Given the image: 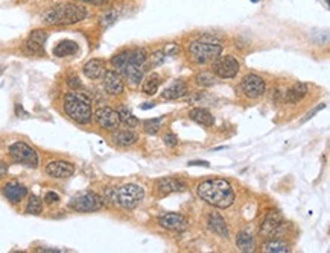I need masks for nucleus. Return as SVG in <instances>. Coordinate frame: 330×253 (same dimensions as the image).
Listing matches in <instances>:
<instances>
[{"label": "nucleus", "mask_w": 330, "mask_h": 253, "mask_svg": "<svg viewBox=\"0 0 330 253\" xmlns=\"http://www.w3.org/2000/svg\"><path fill=\"white\" fill-rule=\"evenodd\" d=\"M111 65L119 75L125 78L131 87H139L145 78L148 65V53L145 49H128L122 50L111 58Z\"/></svg>", "instance_id": "f257e3e1"}, {"label": "nucleus", "mask_w": 330, "mask_h": 253, "mask_svg": "<svg viewBox=\"0 0 330 253\" xmlns=\"http://www.w3.org/2000/svg\"><path fill=\"white\" fill-rule=\"evenodd\" d=\"M198 197L215 208L225 209L235 202V191L225 179H209L197 187Z\"/></svg>", "instance_id": "f03ea898"}, {"label": "nucleus", "mask_w": 330, "mask_h": 253, "mask_svg": "<svg viewBox=\"0 0 330 253\" xmlns=\"http://www.w3.org/2000/svg\"><path fill=\"white\" fill-rule=\"evenodd\" d=\"M87 16L88 11L84 6L75 3H64L49 9L43 16V21L50 26H68L86 20Z\"/></svg>", "instance_id": "7ed1b4c3"}, {"label": "nucleus", "mask_w": 330, "mask_h": 253, "mask_svg": "<svg viewBox=\"0 0 330 253\" xmlns=\"http://www.w3.org/2000/svg\"><path fill=\"white\" fill-rule=\"evenodd\" d=\"M64 112L68 118H72L75 123L79 124H88L93 118V109L91 102L84 93L72 91L64 96Z\"/></svg>", "instance_id": "20e7f679"}, {"label": "nucleus", "mask_w": 330, "mask_h": 253, "mask_svg": "<svg viewBox=\"0 0 330 253\" xmlns=\"http://www.w3.org/2000/svg\"><path fill=\"white\" fill-rule=\"evenodd\" d=\"M222 52V46L215 43V41H205V39H195L189 44L187 53L192 62L198 65L213 62Z\"/></svg>", "instance_id": "39448f33"}, {"label": "nucleus", "mask_w": 330, "mask_h": 253, "mask_svg": "<svg viewBox=\"0 0 330 253\" xmlns=\"http://www.w3.org/2000/svg\"><path fill=\"white\" fill-rule=\"evenodd\" d=\"M143 199H145V190L140 185H135V184L122 185L116 191V202L123 209H128V211L135 209L142 203Z\"/></svg>", "instance_id": "423d86ee"}, {"label": "nucleus", "mask_w": 330, "mask_h": 253, "mask_svg": "<svg viewBox=\"0 0 330 253\" xmlns=\"http://www.w3.org/2000/svg\"><path fill=\"white\" fill-rule=\"evenodd\" d=\"M102 206H104L102 197L93 191H82V193L76 194L75 197H72V200L68 202V208L76 211V213H84V214L99 211Z\"/></svg>", "instance_id": "0eeeda50"}, {"label": "nucleus", "mask_w": 330, "mask_h": 253, "mask_svg": "<svg viewBox=\"0 0 330 253\" xmlns=\"http://www.w3.org/2000/svg\"><path fill=\"white\" fill-rule=\"evenodd\" d=\"M9 155L11 158L17 164H22L27 168H37L40 165V158L34 147L26 144L23 141H16L9 146Z\"/></svg>", "instance_id": "6e6552de"}, {"label": "nucleus", "mask_w": 330, "mask_h": 253, "mask_svg": "<svg viewBox=\"0 0 330 253\" xmlns=\"http://www.w3.org/2000/svg\"><path fill=\"white\" fill-rule=\"evenodd\" d=\"M241 64L235 58V56L227 55V56H218L212 64L213 75L222 79H231L239 73Z\"/></svg>", "instance_id": "1a4fd4ad"}, {"label": "nucleus", "mask_w": 330, "mask_h": 253, "mask_svg": "<svg viewBox=\"0 0 330 253\" xmlns=\"http://www.w3.org/2000/svg\"><path fill=\"white\" fill-rule=\"evenodd\" d=\"M241 88L248 99H259L266 93V83L259 75L250 73L243 76L241 82Z\"/></svg>", "instance_id": "9d476101"}, {"label": "nucleus", "mask_w": 330, "mask_h": 253, "mask_svg": "<svg viewBox=\"0 0 330 253\" xmlns=\"http://www.w3.org/2000/svg\"><path fill=\"white\" fill-rule=\"evenodd\" d=\"M93 117H94L96 124H98L99 128L105 129V131H117L120 123H122L120 117L117 114V111L108 108V106L99 108L93 114Z\"/></svg>", "instance_id": "9b49d317"}, {"label": "nucleus", "mask_w": 330, "mask_h": 253, "mask_svg": "<svg viewBox=\"0 0 330 253\" xmlns=\"http://www.w3.org/2000/svg\"><path fill=\"white\" fill-rule=\"evenodd\" d=\"M47 39V34L41 29H35L29 34L23 44V50L27 55H44V43Z\"/></svg>", "instance_id": "f8f14e48"}, {"label": "nucleus", "mask_w": 330, "mask_h": 253, "mask_svg": "<svg viewBox=\"0 0 330 253\" xmlns=\"http://www.w3.org/2000/svg\"><path fill=\"white\" fill-rule=\"evenodd\" d=\"M186 188H187V185L184 182L176 177H163L155 182V191L160 197H166V195H169L172 193L186 191Z\"/></svg>", "instance_id": "ddd939ff"}, {"label": "nucleus", "mask_w": 330, "mask_h": 253, "mask_svg": "<svg viewBox=\"0 0 330 253\" xmlns=\"http://www.w3.org/2000/svg\"><path fill=\"white\" fill-rule=\"evenodd\" d=\"M282 228H283L282 215L279 213H276V211H269V213L265 215L262 224H260V234L268 238H274Z\"/></svg>", "instance_id": "4468645a"}, {"label": "nucleus", "mask_w": 330, "mask_h": 253, "mask_svg": "<svg viewBox=\"0 0 330 253\" xmlns=\"http://www.w3.org/2000/svg\"><path fill=\"white\" fill-rule=\"evenodd\" d=\"M158 224L164 229L176 231V232L186 231L187 226H189L186 217L181 215V214H176V213H164V214H161L158 217Z\"/></svg>", "instance_id": "2eb2a0df"}, {"label": "nucleus", "mask_w": 330, "mask_h": 253, "mask_svg": "<svg viewBox=\"0 0 330 253\" xmlns=\"http://www.w3.org/2000/svg\"><path fill=\"white\" fill-rule=\"evenodd\" d=\"M44 172L47 176L50 177H55V179H66V177H70L73 173H75V165L68 161H50Z\"/></svg>", "instance_id": "dca6fc26"}, {"label": "nucleus", "mask_w": 330, "mask_h": 253, "mask_svg": "<svg viewBox=\"0 0 330 253\" xmlns=\"http://www.w3.org/2000/svg\"><path fill=\"white\" fill-rule=\"evenodd\" d=\"M102 80H104V88L110 96H120L125 91L122 76L117 72H114V70H105Z\"/></svg>", "instance_id": "f3484780"}, {"label": "nucleus", "mask_w": 330, "mask_h": 253, "mask_svg": "<svg viewBox=\"0 0 330 253\" xmlns=\"http://www.w3.org/2000/svg\"><path fill=\"white\" fill-rule=\"evenodd\" d=\"M2 193L11 203H20L27 195V188L17 180H9L3 185Z\"/></svg>", "instance_id": "a211bd4d"}, {"label": "nucleus", "mask_w": 330, "mask_h": 253, "mask_svg": "<svg viewBox=\"0 0 330 253\" xmlns=\"http://www.w3.org/2000/svg\"><path fill=\"white\" fill-rule=\"evenodd\" d=\"M207 228L210 232L216 234L218 236H222V238H228L230 232H228V226L225 220L219 215L218 213H212L209 214L207 217Z\"/></svg>", "instance_id": "6ab92c4d"}, {"label": "nucleus", "mask_w": 330, "mask_h": 253, "mask_svg": "<svg viewBox=\"0 0 330 253\" xmlns=\"http://www.w3.org/2000/svg\"><path fill=\"white\" fill-rule=\"evenodd\" d=\"M82 72H84V75L88 79H93V80L101 79L105 73V61L99 59V58H93V59H90L88 62L84 64Z\"/></svg>", "instance_id": "aec40b11"}, {"label": "nucleus", "mask_w": 330, "mask_h": 253, "mask_svg": "<svg viewBox=\"0 0 330 253\" xmlns=\"http://www.w3.org/2000/svg\"><path fill=\"white\" fill-rule=\"evenodd\" d=\"M189 93V87L184 80H176L174 82L171 87H168L161 93V99L164 100H176V99H181L186 94Z\"/></svg>", "instance_id": "412c9836"}, {"label": "nucleus", "mask_w": 330, "mask_h": 253, "mask_svg": "<svg viewBox=\"0 0 330 253\" xmlns=\"http://www.w3.org/2000/svg\"><path fill=\"white\" fill-rule=\"evenodd\" d=\"M308 91H309V88H308L306 83H303V82H297V83H294V85L285 93L283 100H285L286 103L294 105V103H297V102H300L301 99H303V97L308 94Z\"/></svg>", "instance_id": "4be33fe9"}, {"label": "nucleus", "mask_w": 330, "mask_h": 253, "mask_svg": "<svg viewBox=\"0 0 330 253\" xmlns=\"http://www.w3.org/2000/svg\"><path fill=\"white\" fill-rule=\"evenodd\" d=\"M79 52V46L76 41L72 39H63L53 47V55L57 58H67V56H73Z\"/></svg>", "instance_id": "5701e85b"}, {"label": "nucleus", "mask_w": 330, "mask_h": 253, "mask_svg": "<svg viewBox=\"0 0 330 253\" xmlns=\"http://www.w3.org/2000/svg\"><path fill=\"white\" fill-rule=\"evenodd\" d=\"M189 118L194 120L195 123L201 124V126H213L215 124V117L212 116V112L204 109V108H195L189 112Z\"/></svg>", "instance_id": "b1692460"}, {"label": "nucleus", "mask_w": 330, "mask_h": 253, "mask_svg": "<svg viewBox=\"0 0 330 253\" xmlns=\"http://www.w3.org/2000/svg\"><path fill=\"white\" fill-rule=\"evenodd\" d=\"M137 134L132 131H116L113 135V143L119 147H130L137 143Z\"/></svg>", "instance_id": "393cba45"}, {"label": "nucleus", "mask_w": 330, "mask_h": 253, "mask_svg": "<svg viewBox=\"0 0 330 253\" xmlns=\"http://www.w3.org/2000/svg\"><path fill=\"white\" fill-rule=\"evenodd\" d=\"M236 247L239 252L250 253L254 250V238L248 232H239L236 236Z\"/></svg>", "instance_id": "a878e982"}, {"label": "nucleus", "mask_w": 330, "mask_h": 253, "mask_svg": "<svg viewBox=\"0 0 330 253\" xmlns=\"http://www.w3.org/2000/svg\"><path fill=\"white\" fill-rule=\"evenodd\" d=\"M161 83V78L157 75V73H153L149 75L145 80H143V85H142V91L146 94V96H153L158 91V87Z\"/></svg>", "instance_id": "bb28decb"}, {"label": "nucleus", "mask_w": 330, "mask_h": 253, "mask_svg": "<svg viewBox=\"0 0 330 253\" xmlns=\"http://www.w3.org/2000/svg\"><path fill=\"white\" fill-rule=\"evenodd\" d=\"M264 252L266 253H286V252H291L289 249V244L286 241H282V240H269L264 244L262 247Z\"/></svg>", "instance_id": "cd10ccee"}, {"label": "nucleus", "mask_w": 330, "mask_h": 253, "mask_svg": "<svg viewBox=\"0 0 330 253\" xmlns=\"http://www.w3.org/2000/svg\"><path fill=\"white\" fill-rule=\"evenodd\" d=\"M163 123H164V116H160L155 118H148L143 121V131L148 135H155L163 128Z\"/></svg>", "instance_id": "c85d7f7f"}, {"label": "nucleus", "mask_w": 330, "mask_h": 253, "mask_svg": "<svg viewBox=\"0 0 330 253\" xmlns=\"http://www.w3.org/2000/svg\"><path fill=\"white\" fill-rule=\"evenodd\" d=\"M117 114H119V117H120V121L122 123H125L128 128H135V126H139V120H137L134 116H132V112L128 109V108H125V106H120L119 109H117Z\"/></svg>", "instance_id": "c756f323"}, {"label": "nucleus", "mask_w": 330, "mask_h": 253, "mask_svg": "<svg viewBox=\"0 0 330 253\" xmlns=\"http://www.w3.org/2000/svg\"><path fill=\"white\" fill-rule=\"evenodd\" d=\"M41 211H43V202H41L40 197L37 195H31L29 200H27V205H26V214H31V215H40Z\"/></svg>", "instance_id": "7c9ffc66"}, {"label": "nucleus", "mask_w": 330, "mask_h": 253, "mask_svg": "<svg viewBox=\"0 0 330 253\" xmlns=\"http://www.w3.org/2000/svg\"><path fill=\"white\" fill-rule=\"evenodd\" d=\"M195 80H197V83H198L199 87H212L213 83H215V75L204 72V73L197 75Z\"/></svg>", "instance_id": "2f4dec72"}, {"label": "nucleus", "mask_w": 330, "mask_h": 253, "mask_svg": "<svg viewBox=\"0 0 330 253\" xmlns=\"http://www.w3.org/2000/svg\"><path fill=\"white\" fill-rule=\"evenodd\" d=\"M116 20H117V12L116 11H108V12H105L104 16L101 17L99 23H101L102 27H110Z\"/></svg>", "instance_id": "473e14b6"}, {"label": "nucleus", "mask_w": 330, "mask_h": 253, "mask_svg": "<svg viewBox=\"0 0 330 253\" xmlns=\"http://www.w3.org/2000/svg\"><path fill=\"white\" fill-rule=\"evenodd\" d=\"M164 55H166L164 50H157L155 53H153V56H151V65L153 67L161 65L164 62Z\"/></svg>", "instance_id": "72a5a7b5"}, {"label": "nucleus", "mask_w": 330, "mask_h": 253, "mask_svg": "<svg viewBox=\"0 0 330 253\" xmlns=\"http://www.w3.org/2000/svg\"><path fill=\"white\" fill-rule=\"evenodd\" d=\"M163 143L166 144L169 149H174L178 144V136L174 132H168V134H164V136H163Z\"/></svg>", "instance_id": "f704fd0d"}, {"label": "nucleus", "mask_w": 330, "mask_h": 253, "mask_svg": "<svg viewBox=\"0 0 330 253\" xmlns=\"http://www.w3.org/2000/svg\"><path fill=\"white\" fill-rule=\"evenodd\" d=\"M67 83H68V87H70L72 90H81L82 88V82L79 80L78 76H70L67 79Z\"/></svg>", "instance_id": "c9c22d12"}, {"label": "nucleus", "mask_w": 330, "mask_h": 253, "mask_svg": "<svg viewBox=\"0 0 330 253\" xmlns=\"http://www.w3.org/2000/svg\"><path fill=\"white\" fill-rule=\"evenodd\" d=\"M44 202L49 203V205L58 203V202H60V195H58L57 193H53V191H49V193H46V195H44Z\"/></svg>", "instance_id": "e433bc0d"}, {"label": "nucleus", "mask_w": 330, "mask_h": 253, "mask_svg": "<svg viewBox=\"0 0 330 253\" xmlns=\"http://www.w3.org/2000/svg\"><path fill=\"white\" fill-rule=\"evenodd\" d=\"M324 108H326V103H320V105H318L317 108H313V109H312L310 112H308V116H306L305 118H301V121H300V123H306V121H308L309 118H312V117H313L315 114H317V112H320V111H321V109H324Z\"/></svg>", "instance_id": "4c0bfd02"}, {"label": "nucleus", "mask_w": 330, "mask_h": 253, "mask_svg": "<svg viewBox=\"0 0 330 253\" xmlns=\"http://www.w3.org/2000/svg\"><path fill=\"white\" fill-rule=\"evenodd\" d=\"M78 2L87 3V5H96V6H101V5L111 3V2H114V0H78Z\"/></svg>", "instance_id": "58836bf2"}, {"label": "nucleus", "mask_w": 330, "mask_h": 253, "mask_svg": "<svg viewBox=\"0 0 330 253\" xmlns=\"http://www.w3.org/2000/svg\"><path fill=\"white\" fill-rule=\"evenodd\" d=\"M6 175H8V164L3 162V161H0V179L5 177Z\"/></svg>", "instance_id": "ea45409f"}, {"label": "nucleus", "mask_w": 330, "mask_h": 253, "mask_svg": "<svg viewBox=\"0 0 330 253\" xmlns=\"http://www.w3.org/2000/svg\"><path fill=\"white\" fill-rule=\"evenodd\" d=\"M16 112H17V117H20V118H26V117H29V114H27L26 111H23L22 105H17V106H16Z\"/></svg>", "instance_id": "a19ab883"}, {"label": "nucleus", "mask_w": 330, "mask_h": 253, "mask_svg": "<svg viewBox=\"0 0 330 253\" xmlns=\"http://www.w3.org/2000/svg\"><path fill=\"white\" fill-rule=\"evenodd\" d=\"M187 164L189 165H202V167H207V168L210 167V164L207 161H189Z\"/></svg>", "instance_id": "79ce46f5"}, {"label": "nucleus", "mask_w": 330, "mask_h": 253, "mask_svg": "<svg viewBox=\"0 0 330 253\" xmlns=\"http://www.w3.org/2000/svg\"><path fill=\"white\" fill-rule=\"evenodd\" d=\"M37 252H47V253H60L61 250H60V249H47V247H46V249H43V247H41V249H37Z\"/></svg>", "instance_id": "37998d69"}, {"label": "nucleus", "mask_w": 330, "mask_h": 253, "mask_svg": "<svg viewBox=\"0 0 330 253\" xmlns=\"http://www.w3.org/2000/svg\"><path fill=\"white\" fill-rule=\"evenodd\" d=\"M154 106H155V103L153 102V103H145V105H142L140 108H142V109H151V108H154Z\"/></svg>", "instance_id": "c03bdc74"}, {"label": "nucleus", "mask_w": 330, "mask_h": 253, "mask_svg": "<svg viewBox=\"0 0 330 253\" xmlns=\"http://www.w3.org/2000/svg\"><path fill=\"white\" fill-rule=\"evenodd\" d=\"M251 2H253V3H257V2H259V0H251Z\"/></svg>", "instance_id": "a18cd8bd"}]
</instances>
